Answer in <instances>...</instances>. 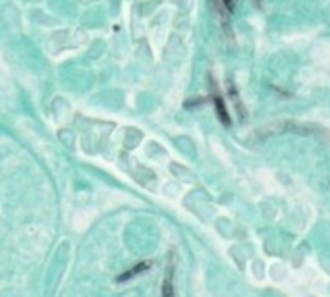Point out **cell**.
Listing matches in <instances>:
<instances>
[{"label":"cell","instance_id":"3957f363","mask_svg":"<svg viewBox=\"0 0 330 297\" xmlns=\"http://www.w3.org/2000/svg\"><path fill=\"white\" fill-rule=\"evenodd\" d=\"M163 297H176V294H174V284H172V270H170V274L165 278V284H163Z\"/></svg>","mask_w":330,"mask_h":297},{"label":"cell","instance_id":"7a4b0ae2","mask_svg":"<svg viewBox=\"0 0 330 297\" xmlns=\"http://www.w3.org/2000/svg\"><path fill=\"white\" fill-rule=\"evenodd\" d=\"M215 108H217V114H219V120L224 124V126H230V116H228V110L224 106V100L220 97L219 93L215 95Z\"/></svg>","mask_w":330,"mask_h":297},{"label":"cell","instance_id":"6da1fadb","mask_svg":"<svg viewBox=\"0 0 330 297\" xmlns=\"http://www.w3.org/2000/svg\"><path fill=\"white\" fill-rule=\"evenodd\" d=\"M149 266H151V260H143V262H137V264H133V268H129V270H126L124 274H120V276H118V282H126V280H131V278H135L137 274H143L145 270H149Z\"/></svg>","mask_w":330,"mask_h":297}]
</instances>
